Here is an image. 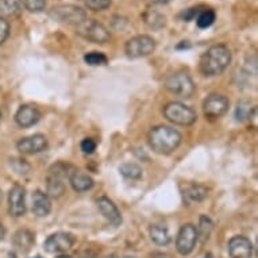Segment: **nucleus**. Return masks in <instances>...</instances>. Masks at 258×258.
Returning <instances> with one entry per match:
<instances>
[{
  "label": "nucleus",
  "instance_id": "1",
  "mask_svg": "<svg viewBox=\"0 0 258 258\" xmlns=\"http://www.w3.org/2000/svg\"><path fill=\"white\" fill-rule=\"evenodd\" d=\"M231 62V51L226 45H214L202 55L200 71L204 76H219L229 68Z\"/></svg>",
  "mask_w": 258,
  "mask_h": 258
},
{
  "label": "nucleus",
  "instance_id": "2",
  "mask_svg": "<svg viewBox=\"0 0 258 258\" xmlns=\"http://www.w3.org/2000/svg\"><path fill=\"white\" fill-rule=\"evenodd\" d=\"M181 134L169 126L153 127L148 136L149 146L153 152L162 156L173 153L181 144Z\"/></svg>",
  "mask_w": 258,
  "mask_h": 258
},
{
  "label": "nucleus",
  "instance_id": "3",
  "mask_svg": "<svg viewBox=\"0 0 258 258\" xmlns=\"http://www.w3.org/2000/svg\"><path fill=\"white\" fill-rule=\"evenodd\" d=\"M49 15L53 21L57 23L68 26H79L83 25L87 21V13L79 6L73 5H58L54 6L49 11Z\"/></svg>",
  "mask_w": 258,
  "mask_h": 258
},
{
  "label": "nucleus",
  "instance_id": "4",
  "mask_svg": "<svg viewBox=\"0 0 258 258\" xmlns=\"http://www.w3.org/2000/svg\"><path fill=\"white\" fill-rule=\"evenodd\" d=\"M166 89L180 99H189L196 91L195 83L185 72H176L170 75L165 81Z\"/></svg>",
  "mask_w": 258,
  "mask_h": 258
},
{
  "label": "nucleus",
  "instance_id": "5",
  "mask_svg": "<svg viewBox=\"0 0 258 258\" xmlns=\"http://www.w3.org/2000/svg\"><path fill=\"white\" fill-rule=\"evenodd\" d=\"M164 115L169 122L178 124V126H190L196 122L198 115L190 107L178 102L168 103L164 107Z\"/></svg>",
  "mask_w": 258,
  "mask_h": 258
},
{
  "label": "nucleus",
  "instance_id": "6",
  "mask_svg": "<svg viewBox=\"0 0 258 258\" xmlns=\"http://www.w3.org/2000/svg\"><path fill=\"white\" fill-rule=\"evenodd\" d=\"M156 39L150 37V35L141 34L133 37L128 39L124 46V51L130 58H141V57H146V55L152 54L153 51L156 50Z\"/></svg>",
  "mask_w": 258,
  "mask_h": 258
},
{
  "label": "nucleus",
  "instance_id": "7",
  "mask_svg": "<svg viewBox=\"0 0 258 258\" xmlns=\"http://www.w3.org/2000/svg\"><path fill=\"white\" fill-rule=\"evenodd\" d=\"M79 34L83 38L88 39L93 43H107L111 39V34L106 26L98 21H87L79 26Z\"/></svg>",
  "mask_w": 258,
  "mask_h": 258
},
{
  "label": "nucleus",
  "instance_id": "8",
  "mask_svg": "<svg viewBox=\"0 0 258 258\" xmlns=\"http://www.w3.org/2000/svg\"><path fill=\"white\" fill-rule=\"evenodd\" d=\"M198 242V230L192 223L181 226L176 238V249L181 255H188L194 251Z\"/></svg>",
  "mask_w": 258,
  "mask_h": 258
},
{
  "label": "nucleus",
  "instance_id": "9",
  "mask_svg": "<svg viewBox=\"0 0 258 258\" xmlns=\"http://www.w3.org/2000/svg\"><path fill=\"white\" fill-rule=\"evenodd\" d=\"M230 102L229 99L223 95H210L203 103L204 116L211 120L222 118L227 111H229Z\"/></svg>",
  "mask_w": 258,
  "mask_h": 258
},
{
  "label": "nucleus",
  "instance_id": "10",
  "mask_svg": "<svg viewBox=\"0 0 258 258\" xmlns=\"http://www.w3.org/2000/svg\"><path fill=\"white\" fill-rule=\"evenodd\" d=\"M75 245V237L69 233L51 234L46 241L43 242V249L47 253H63L72 249Z\"/></svg>",
  "mask_w": 258,
  "mask_h": 258
},
{
  "label": "nucleus",
  "instance_id": "11",
  "mask_svg": "<svg viewBox=\"0 0 258 258\" xmlns=\"http://www.w3.org/2000/svg\"><path fill=\"white\" fill-rule=\"evenodd\" d=\"M9 212L14 218H21L26 212V190L21 184L15 185L9 192Z\"/></svg>",
  "mask_w": 258,
  "mask_h": 258
},
{
  "label": "nucleus",
  "instance_id": "12",
  "mask_svg": "<svg viewBox=\"0 0 258 258\" xmlns=\"http://www.w3.org/2000/svg\"><path fill=\"white\" fill-rule=\"evenodd\" d=\"M17 149L23 154H37L47 149V138L42 134L25 137L18 141Z\"/></svg>",
  "mask_w": 258,
  "mask_h": 258
},
{
  "label": "nucleus",
  "instance_id": "13",
  "mask_svg": "<svg viewBox=\"0 0 258 258\" xmlns=\"http://www.w3.org/2000/svg\"><path fill=\"white\" fill-rule=\"evenodd\" d=\"M229 254L231 258H251L253 245L243 235H235L229 242Z\"/></svg>",
  "mask_w": 258,
  "mask_h": 258
},
{
  "label": "nucleus",
  "instance_id": "14",
  "mask_svg": "<svg viewBox=\"0 0 258 258\" xmlns=\"http://www.w3.org/2000/svg\"><path fill=\"white\" fill-rule=\"evenodd\" d=\"M39 119H41V112L37 107L31 106V104H23L19 107V110L15 114V120L23 128L34 126L38 123Z\"/></svg>",
  "mask_w": 258,
  "mask_h": 258
},
{
  "label": "nucleus",
  "instance_id": "15",
  "mask_svg": "<svg viewBox=\"0 0 258 258\" xmlns=\"http://www.w3.org/2000/svg\"><path fill=\"white\" fill-rule=\"evenodd\" d=\"M96 206H98L100 214H102L112 226H119V224L122 223V215H120L118 207L115 206L112 200L103 196V198H99V199L96 200Z\"/></svg>",
  "mask_w": 258,
  "mask_h": 258
},
{
  "label": "nucleus",
  "instance_id": "16",
  "mask_svg": "<svg viewBox=\"0 0 258 258\" xmlns=\"http://www.w3.org/2000/svg\"><path fill=\"white\" fill-rule=\"evenodd\" d=\"M55 170H50V173L47 176V196L49 198H59L65 192V184H63V176L67 173H61L62 170H59L58 165L54 166Z\"/></svg>",
  "mask_w": 258,
  "mask_h": 258
},
{
  "label": "nucleus",
  "instance_id": "17",
  "mask_svg": "<svg viewBox=\"0 0 258 258\" xmlns=\"http://www.w3.org/2000/svg\"><path fill=\"white\" fill-rule=\"evenodd\" d=\"M31 210L34 212V215L39 218L49 215L51 211V202L47 194L42 190H35L31 198Z\"/></svg>",
  "mask_w": 258,
  "mask_h": 258
},
{
  "label": "nucleus",
  "instance_id": "18",
  "mask_svg": "<svg viewBox=\"0 0 258 258\" xmlns=\"http://www.w3.org/2000/svg\"><path fill=\"white\" fill-rule=\"evenodd\" d=\"M69 182L76 192H85L89 190L93 186V180L91 176L77 170H73L71 176H69Z\"/></svg>",
  "mask_w": 258,
  "mask_h": 258
},
{
  "label": "nucleus",
  "instance_id": "19",
  "mask_svg": "<svg viewBox=\"0 0 258 258\" xmlns=\"http://www.w3.org/2000/svg\"><path fill=\"white\" fill-rule=\"evenodd\" d=\"M34 243V235L29 230H21L14 237V245L21 251H29Z\"/></svg>",
  "mask_w": 258,
  "mask_h": 258
},
{
  "label": "nucleus",
  "instance_id": "20",
  "mask_svg": "<svg viewBox=\"0 0 258 258\" xmlns=\"http://www.w3.org/2000/svg\"><path fill=\"white\" fill-rule=\"evenodd\" d=\"M150 238L158 246H166L170 242L169 231L166 227L160 224H154L150 227Z\"/></svg>",
  "mask_w": 258,
  "mask_h": 258
},
{
  "label": "nucleus",
  "instance_id": "21",
  "mask_svg": "<svg viewBox=\"0 0 258 258\" xmlns=\"http://www.w3.org/2000/svg\"><path fill=\"white\" fill-rule=\"evenodd\" d=\"M208 190L203 185H192L184 192V199L186 203H199L207 198Z\"/></svg>",
  "mask_w": 258,
  "mask_h": 258
},
{
  "label": "nucleus",
  "instance_id": "22",
  "mask_svg": "<svg viewBox=\"0 0 258 258\" xmlns=\"http://www.w3.org/2000/svg\"><path fill=\"white\" fill-rule=\"evenodd\" d=\"M198 241H200L202 243H206V242L210 239L211 237L212 230H214V223L212 220L206 215L200 216L199 227H198Z\"/></svg>",
  "mask_w": 258,
  "mask_h": 258
},
{
  "label": "nucleus",
  "instance_id": "23",
  "mask_svg": "<svg viewBox=\"0 0 258 258\" xmlns=\"http://www.w3.org/2000/svg\"><path fill=\"white\" fill-rule=\"evenodd\" d=\"M22 0H0V14L5 17H17L22 11Z\"/></svg>",
  "mask_w": 258,
  "mask_h": 258
},
{
  "label": "nucleus",
  "instance_id": "24",
  "mask_svg": "<svg viewBox=\"0 0 258 258\" xmlns=\"http://www.w3.org/2000/svg\"><path fill=\"white\" fill-rule=\"evenodd\" d=\"M216 19V14L212 9L200 10L198 17H196V25L199 29H208L214 25Z\"/></svg>",
  "mask_w": 258,
  "mask_h": 258
},
{
  "label": "nucleus",
  "instance_id": "25",
  "mask_svg": "<svg viewBox=\"0 0 258 258\" xmlns=\"http://www.w3.org/2000/svg\"><path fill=\"white\" fill-rule=\"evenodd\" d=\"M119 172H120L122 176H124L126 178H132V180H137V178L142 177V168L140 165L134 164V162L123 164L119 168Z\"/></svg>",
  "mask_w": 258,
  "mask_h": 258
},
{
  "label": "nucleus",
  "instance_id": "26",
  "mask_svg": "<svg viewBox=\"0 0 258 258\" xmlns=\"http://www.w3.org/2000/svg\"><path fill=\"white\" fill-rule=\"evenodd\" d=\"M84 61L91 67H99V65H106L108 58L100 51H91L84 55Z\"/></svg>",
  "mask_w": 258,
  "mask_h": 258
},
{
  "label": "nucleus",
  "instance_id": "27",
  "mask_svg": "<svg viewBox=\"0 0 258 258\" xmlns=\"http://www.w3.org/2000/svg\"><path fill=\"white\" fill-rule=\"evenodd\" d=\"M145 19H146V23H148L152 29H161L165 26V17L160 13H154V11H150L145 15Z\"/></svg>",
  "mask_w": 258,
  "mask_h": 258
},
{
  "label": "nucleus",
  "instance_id": "28",
  "mask_svg": "<svg viewBox=\"0 0 258 258\" xmlns=\"http://www.w3.org/2000/svg\"><path fill=\"white\" fill-rule=\"evenodd\" d=\"M84 5L93 13H100V11L110 9L112 0H84Z\"/></svg>",
  "mask_w": 258,
  "mask_h": 258
},
{
  "label": "nucleus",
  "instance_id": "29",
  "mask_svg": "<svg viewBox=\"0 0 258 258\" xmlns=\"http://www.w3.org/2000/svg\"><path fill=\"white\" fill-rule=\"evenodd\" d=\"M251 106L247 100H242L237 104V108H235V120L237 122H243L245 119L249 118L250 112H251Z\"/></svg>",
  "mask_w": 258,
  "mask_h": 258
},
{
  "label": "nucleus",
  "instance_id": "30",
  "mask_svg": "<svg viewBox=\"0 0 258 258\" xmlns=\"http://www.w3.org/2000/svg\"><path fill=\"white\" fill-rule=\"evenodd\" d=\"M22 3L29 13H42L46 9V0H23Z\"/></svg>",
  "mask_w": 258,
  "mask_h": 258
},
{
  "label": "nucleus",
  "instance_id": "31",
  "mask_svg": "<svg viewBox=\"0 0 258 258\" xmlns=\"http://www.w3.org/2000/svg\"><path fill=\"white\" fill-rule=\"evenodd\" d=\"M10 35V23L9 21H6L5 18L0 17V45L7 41Z\"/></svg>",
  "mask_w": 258,
  "mask_h": 258
},
{
  "label": "nucleus",
  "instance_id": "32",
  "mask_svg": "<svg viewBox=\"0 0 258 258\" xmlns=\"http://www.w3.org/2000/svg\"><path fill=\"white\" fill-rule=\"evenodd\" d=\"M96 146H98V144H96V141L92 140V138H85V140H83V142H81L80 145L81 150H83L85 154H92V153L96 150Z\"/></svg>",
  "mask_w": 258,
  "mask_h": 258
},
{
  "label": "nucleus",
  "instance_id": "33",
  "mask_svg": "<svg viewBox=\"0 0 258 258\" xmlns=\"http://www.w3.org/2000/svg\"><path fill=\"white\" fill-rule=\"evenodd\" d=\"M199 11H200L199 7H192V9L185 10V11H184V13H182L180 17H181V19L184 22H190V21H194V19L198 17Z\"/></svg>",
  "mask_w": 258,
  "mask_h": 258
},
{
  "label": "nucleus",
  "instance_id": "34",
  "mask_svg": "<svg viewBox=\"0 0 258 258\" xmlns=\"http://www.w3.org/2000/svg\"><path fill=\"white\" fill-rule=\"evenodd\" d=\"M154 5H166V3H169L170 0H152Z\"/></svg>",
  "mask_w": 258,
  "mask_h": 258
},
{
  "label": "nucleus",
  "instance_id": "35",
  "mask_svg": "<svg viewBox=\"0 0 258 258\" xmlns=\"http://www.w3.org/2000/svg\"><path fill=\"white\" fill-rule=\"evenodd\" d=\"M181 47H189V43H188V42L185 43V41H182L181 45H177V49H178V50H180Z\"/></svg>",
  "mask_w": 258,
  "mask_h": 258
},
{
  "label": "nucleus",
  "instance_id": "36",
  "mask_svg": "<svg viewBox=\"0 0 258 258\" xmlns=\"http://www.w3.org/2000/svg\"><path fill=\"white\" fill-rule=\"evenodd\" d=\"M3 237H5V229H3V226L0 224V241L3 239Z\"/></svg>",
  "mask_w": 258,
  "mask_h": 258
},
{
  "label": "nucleus",
  "instance_id": "37",
  "mask_svg": "<svg viewBox=\"0 0 258 258\" xmlns=\"http://www.w3.org/2000/svg\"><path fill=\"white\" fill-rule=\"evenodd\" d=\"M104 258H118V257H116L115 254H111V255H107V257H104Z\"/></svg>",
  "mask_w": 258,
  "mask_h": 258
},
{
  "label": "nucleus",
  "instance_id": "38",
  "mask_svg": "<svg viewBox=\"0 0 258 258\" xmlns=\"http://www.w3.org/2000/svg\"><path fill=\"white\" fill-rule=\"evenodd\" d=\"M55 258H72V257H69V255H59V257H55Z\"/></svg>",
  "mask_w": 258,
  "mask_h": 258
},
{
  "label": "nucleus",
  "instance_id": "39",
  "mask_svg": "<svg viewBox=\"0 0 258 258\" xmlns=\"http://www.w3.org/2000/svg\"><path fill=\"white\" fill-rule=\"evenodd\" d=\"M123 258H136V257H130V255H126V257H123Z\"/></svg>",
  "mask_w": 258,
  "mask_h": 258
},
{
  "label": "nucleus",
  "instance_id": "40",
  "mask_svg": "<svg viewBox=\"0 0 258 258\" xmlns=\"http://www.w3.org/2000/svg\"><path fill=\"white\" fill-rule=\"evenodd\" d=\"M0 122H2V111H0Z\"/></svg>",
  "mask_w": 258,
  "mask_h": 258
}]
</instances>
